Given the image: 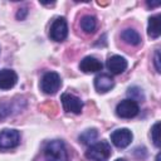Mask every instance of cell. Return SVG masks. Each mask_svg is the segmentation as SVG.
<instances>
[{
    "label": "cell",
    "instance_id": "1",
    "mask_svg": "<svg viewBox=\"0 0 161 161\" xmlns=\"http://www.w3.org/2000/svg\"><path fill=\"white\" fill-rule=\"evenodd\" d=\"M44 157L47 161H68L65 145L60 140L49 141L44 147Z\"/></svg>",
    "mask_w": 161,
    "mask_h": 161
},
{
    "label": "cell",
    "instance_id": "2",
    "mask_svg": "<svg viewBox=\"0 0 161 161\" xmlns=\"http://www.w3.org/2000/svg\"><path fill=\"white\" fill-rule=\"evenodd\" d=\"M112 155L111 145L107 141H98L92 143L86 151V157L91 161H107Z\"/></svg>",
    "mask_w": 161,
    "mask_h": 161
},
{
    "label": "cell",
    "instance_id": "3",
    "mask_svg": "<svg viewBox=\"0 0 161 161\" xmlns=\"http://www.w3.org/2000/svg\"><path fill=\"white\" fill-rule=\"evenodd\" d=\"M62 86L60 75L57 72H47L40 80V89L45 94H54Z\"/></svg>",
    "mask_w": 161,
    "mask_h": 161
},
{
    "label": "cell",
    "instance_id": "4",
    "mask_svg": "<svg viewBox=\"0 0 161 161\" xmlns=\"http://www.w3.org/2000/svg\"><path fill=\"white\" fill-rule=\"evenodd\" d=\"M138 111H140V107H138V103L133 99H123L121 101L117 107H116V114L121 118H133L138 114Z\"/></svg>",
    "mask_w": 161,
    "mask_h": 161
},
{
    "label": "cell",
    "instance_id": "5",
    "mask_svg": "<svg viewBox=\"0 0 161 161\" xmlns=\"http://www.w3.org/2000/svg\"><path fill=\"white\" fill-rule=\"evenodd\" d=\"M20 143V133L14 128H5L0 131V150L15 148Z\"/></svg>",
    "mask_w": 161,
    "mask_h": 161
},
{
    "label": "cell",
    "instance_id": "6",
    "mask_svg": "<svg viewBox=\"0 0 161 161\" xmlns=\"http://www.w3.org/2000/svg\"><path fill=\"white\" fill-rule=\"evenodd\" d=\"M49 36L54 40V42H63L67 39L68 36V25H67V20L63 16L57 18L49 29Z\"/></svg>",
    "mask_w": 161,
    "mask_h": 161
},
{
    "label": "cell",
    "instance_id": "7",
    "mask_svg": "<svg viewBox=\"0 0 161 161\" xmlns=\"http://www.w3.org/2000/svg\"><path fill=\"white\" fill-rule=\"evenodd\" d=\"M60 101H62V104H63V108L65 112H70L74 114H79L82 112L83 102L79 97L65 92L60 96Z\"/></svg>",
    "mask_w": 161,
    "mask_h": 161
},
{
    "label": "cell",
    "instance_id": "8",
    "mask_svg": "<svg viewBox=\"0 0 161 161\" xmlns=\"http://www.w3.org/2000/svg\"><path fill=\"white\" fill-rule=\"evenodd\" d=\"M132 138H133V135L128 128H118L111 133V141L118 148L127 147L131 143Z\"/></svg>",
    "mask_w": 161,
    "mask_h": 161
},
{
    "label": "cell",
    "instance_id": "9",
    "mask_svg": "<svg viewBox=\"0 0 161 161\" xmlns=\"http://www.w3.org/2000/svg\"><path fill=\"white\" fill-rule=\"evenodd\" d=\"M106 65L112 74H121L127 68V60L121 55H111L107 59Z\"/></svg>",
    "mask_w": 161,
    "mask_h": 161
},
{
    "label": "cell",
    "instance_id": "10",
    "mask_svg": "<svg viewBox=\"0 0 161 161\" xmlns=\"http://www.w3.org/2000/svg\"><path fill=\"white\" fill-rule=\"evenodd\" d=\"M113 86H114V80L109 74L101 73L94 78V88L98 93H106L111 91Z\"/></svg>",
    "mask_w": 161,
    "mask_h": 161
},
{
    "label": "cell",
    "instance_id": "11",
    "mask_svg": "<svg viewBox=\"0 0 161 161\" xmlns=\"http://www.w3.org/2000/svg\"><path fill=\"white\" fill-rule=\"evenodd\" d=\"M18 82V74L9 68H4L0 70V89H10Z\"/></svg>",
    "mask_w": 161,
    "mask_h": 161
},
{
    "label": "cell",
    "instance_id": "12",
    "mask_svg": "<svg viewBox=\"0 0 161 161\" xmlns=\"http://www.w3.org/2000/svg\"><path fill=\"white\" fill-rule=\"evenodd\" d=\"M102 67H103V64L101 63V60H98L96 57H92V55L84 57L79 63V69L84 73L99 72V70H102Z\"/></svg>",
    "mask_w": 161,
    "mask_h": 161
},
{
    "label": "cell",
    "instance_id": "13",
    "mask_svg": "<svg viewBox=\"0 0 161 161\" xmlns=\"http://www.w3.org/2000/svg\"><path fill=\"white\" fill-rule=\"evenodd\" d=\"M160 15H153L148 18V26H147V34L152 39H157L160 36Z\"/></svg>",
    "mask_w": 161,
    "mask_h": 161
},
{
    "label": "cell",
    "instance_id": "14",
    "mask_svg": "<svg viewBox=\"0 0 161 161\" xmlns=\"http://www.w3.org/2000/svg\"><path fill=\"white\" fill-rule=\"evenodd\" d=\"M121 38L130 45H138L141 43V35L135 29H125L121 33Z\"/></svg>",
    "mask_w": 161,
    "mask_h": 161
},
{
    "label": "cell",
    "instance_id": "15",
    "mask_svg": "<svg viewBox=\"0 0 161 161\" xmlns=\"http://www.w3.org/2000/svg\"><path fill=\"white\" fill-rule=\"evenodd\" d=\"M80 28L84 33H88V34H92L94 33L96 28H97V20L93 15H84L82 19H80Z\"/></svg>",
    "mask_w": 161,
    "mask_h": 161
},
{
    "label": "cell",
    "instance_id": "16",
    "mask_svg": "<svg viewBox=\"0 0 161 161\" xmlns=\"http://www.w3.org/2000/svg\"><path fill=\"white\" fill-rule=\"evenodd\" d=\"M97 137H98L97 130L96 128H88L79 135V142H82L83 145H91L97 140Z\"/></svg>",
    "mask_w": 161,
    "mask_h": 161
},
{
    "label": "cell",
    "instance_id": "17",
    "mask_svg": "<svg viewBox=\"0 0 161 161\" xmlns=\"http://www.w3.org/2000/svg\"><path fill=\"white\" fill-rule=\"evenodd\" d=\"M127 94L131 97L130 99H133V101H143L145 99V96H143V92H142V89L140 88V87H136V86H133V87H130L128 88V91H127Z\"/></svg>",
    "mask_w": 161,
    "mask_h": 161
},
{
    "label": "cell",
    "instance_id": "18",
    "mask_svg": "<svg viewBox=\"0 0 161 161\" xmlns=\"http://www.w3.org/2000/svg\"><path fill=\"white\" fill-rule=\"evenodd\" d=\"M151 138L156 147H160V122H156L151 128Z\"/></svg>",
    "mask_w": 161,
    "mask_h": 161
},
{
    "label": "cell",
    "instance_id": "19",
    "mask_svg": "<svg viewBox=\"0 0 161 161\" xmlns=\"http://www.w3.org/2000/svg\"><path fill=\"white\" fill-rule=\"evenodd\" d=\"M11 106L9 102H0V119L11 114Z\"/></svg>",
    "mask_w": 161,
    "mask_h": 161
},
{
    "label": "cell",
    "instance_id": "20",
    "mask_svg": "<svg viewBox=\"0 0 161 161\" xmlns=\"http://www.w3.org/2000/svg\"><path fill=\"white\" fill-rule=\"evenodd\" d=\"M153 63H155V68L157 70V73L161 72V68H160V52L158 49L155 52V58H153Z\"/></svg>",
    "mask_w": 161,
    "mask_h": 161
},
{
    "label": "cell",
    "instance_id": "21",
    "mask_svg": "<svg viewBox=\"0 0 161 161\" xmlns=\"http://www.w3.org/2000/svg\"><path fill=\"white\" fill-rule=\"evenodd\" d=\"M114 161H126L125 158H117V160H114Z\"/></svg>",
    "mask_w": 161,
    "mask_h": 161
}]
</instances>
